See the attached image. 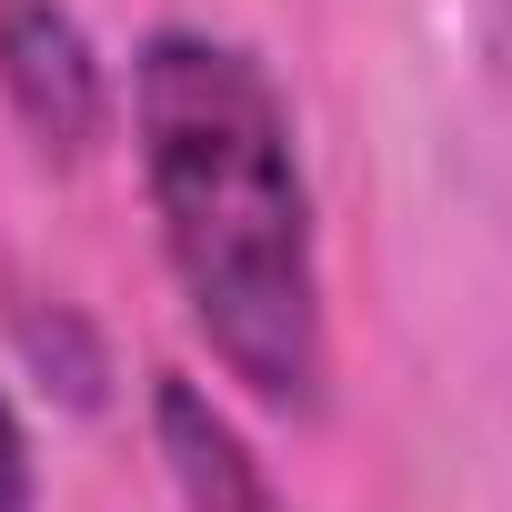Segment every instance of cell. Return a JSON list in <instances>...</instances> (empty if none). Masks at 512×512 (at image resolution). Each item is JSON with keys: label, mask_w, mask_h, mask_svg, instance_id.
Segmentation results:
<instances>
[{"label": "cell", "mask_w": 512, "mask_h": 512, "mask_svg": "<svg viewBox=\"0 0 512 512\" xmlns=\"http://www.w3.org/2000/svg\"><path fill=\"white\" fill-rule=\"evenodd\" d=\"M151 442H161V462H171L181 512H292V492L272 482V462L241 442V422H231L191 372H161V382H151Z\"/></svg>", "instance_id": "cell-3"}, {"label": "cell", "mask_w": 512, "mask_h": 512, "mask_svg": "<svg viewBox=\"0 0 512 512\" xmlns=\"http://www.w3.org/2000/svg\"><path fill=\"white\" fill-rule=\"evenodd\" d=\"M131 151L211 362L282 422H312L332 392L322 231L272 71L221 31H151L131 61Z\"/></svg>", "instance_id": "cell-1"}, {"label": "cell", "mask_w": 512, "mask_h": 512, "mask_svg": "<svg viewBox=\"0 0 512 512\" xmlns=\"http://www.w3.org/2000/svg\"><path fill=\"white\" fill-rule=\"evenodd\" d=\"M41 502V472H31V432L11 412V392H0V512H31Z\"/></svg>", "instance_id": "cell-4"}, {"label": "cell", "mask_w": 512, "mask_h": 512, "mask_svg": "<svg viewBox=\"0 0 512 512\" xmlns=\"http://www.w3.org/2000/svg\"><path fill=\"white\" fill-rule=\"evenodd\" d=\"M0 101L51 161H91L111 141V61L71 0H0Z\"/></svg>", "instance_id": "cell-2"}]
</instances>
